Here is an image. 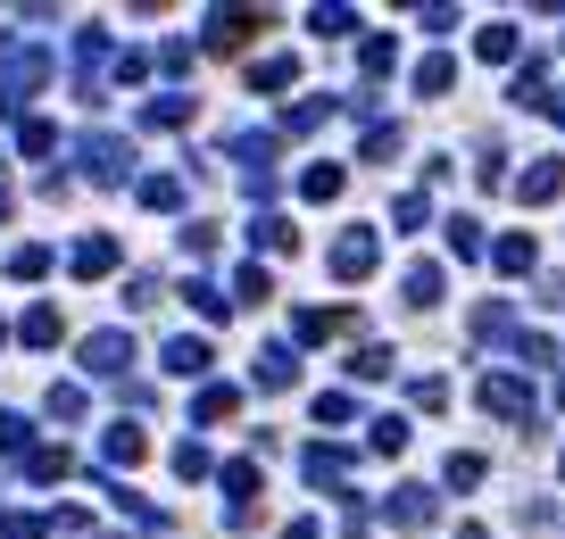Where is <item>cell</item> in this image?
Here are the masks:
<instances>
[{
    "label": "cell",
    "instance_id": "6da1fadb",
    "mask_svg": "<svg viewBox=\"0 0 565 539\" xmlns=\"http://www.w3.org/2000/svg\"><path fill=\"white\" fill-rule=\"evenodd\" d=\"M266 25H275L266 9H217V18H208V50H217V58H233V50H250V42H258Z\"/></svg>",
    "mask_w": 565,
    "mask_h": 539
},
{
    "label": "cell",
    "instance_id": "7a4b0ae2",
    "mask_svg": "<svg viewBox=\"0 0 565 539\" xmlns=\"http://www.w3.org/2000/svg\"><path fill=\"white\" fill-rule=\"evenodd\" d=\"M474 407H483V415H499V424H532V391L516 382V373H483Z\"/></svg>",
    "mask_w": 565,
    "mask_h": 539
},
{
    "label": "cell",
    "instance_id": "3957f363",
    "mask_svg": "<svg viewBox=\"0 0 565 539\" xmlns=\"http://www.w3.org/2000/svg\"><path fill=\"white\" fill-rule=\"evenodd\" d=\"M84 175H92V183H125V167H133V149L117 142V133H84Z\"/></svg>",
    "mask_w": 565,
    "mask_h": 539
},
{
    "label": "cell",
    "instance_id": "277c9868",
    "mask_svg": "<svg viewBox=\"0 0 565 539\" xmlns=\"http://www.w3.org/2000/svg\"><path fill=\"white\" fill-rule=\"evenodd\" d=\"M375 266H383V242H375V233H366V224H358V233H341V242H333V274H341V282H366V274H375Z\"/></svg>",
    "mask_w": 565,
    "mask_h": 539
},
{
    "label": "cell",
    "instance_id": "5b68a950",
    "mask_svg": "<svg viewBox=\"0 0 565 539\" xmlns=\"http://www.w3.org/2000/svg\"><path fill=\"white\" fill-rule=\"evenodd\" d=\"M441 291H450V274H441L433 258H416L408 274H399V299H408L416 316H433V307H441Z\"/></svg>",
    "mask_w": 565,
    "mask_h": 539
},
{
    "label": "cell",
    "instance_id": "8992f818",
    "mask_svg": "<svg viewBox=\"0 0 565 539\" xmlns=\"http://www.w3.org/2000/svg\"><path fill=\"white\" fill-rule=\"evenodd\" d=\"M383 515H391L399 531H424V523L441 515V498H433V490H424V482H408V490H391V506H383Z\"/></svg>",
    "mask_w": 565,
    "mask_h": 539
},
{
    "label": "cell",
    "instance_id": "52a82bcc",
    "mask_svg": "<svg viewBox=\"0 0 565 539\" xmlns=\"http://www.w3.org/2000/svg\"><path fill=\"white\" fill-rule=\"evenodd\" d=\"M557 191H565V158H541V167L516 175V200H524V207H549Z\"/></svg>",
    "mask_w": 565,
    "mask_h": 539
},
{
    "label": "cell",
    "instance_id": "ba28073f",
    "mask_svg": "<svg viewBox=\"0 0 565 539\" xmlns=\"http://www.w3.org/2000/svg\"><path fill=\"white\" fill-rule=\"evenodd\" d=\"M341 191H350V167H333V158H317V167L300 175V200H317V207H333Z\"/></svg>",
    "mask_w": 565,
    "mask_h": 539
},
{
    "label": "cell",
    "instance_id": "9c48e42d",
    "mask_svg": "<svg viewBox=\"0 0 565 539\" xmlns=\"http://www.w3.org/2000/svg\"><path fill=\"white\" fill-rule=\"evenodd\" d=\"M84 366H92V373H125L133 366V340L125 333H92V340H84Z\"/></svg>",
    "mask_w": 565,
    "mask_h": 539
},
{
    "label": "cell",
    "instance_id": "30bf717a",
    "mask_svg": "<svg viewBox=\"0 0 565 539\" xmlns=\"http://www.w3.org/2000/svg\"><path fill=\"white\" fill-rule=\"evenodd\" d=\"M474 340H490V349H524V333H516V316L490 299V307H474Z\"/></svg>",
    "mask_w": 565,
    "mask_h": 539
},
{
    "label": "cell",
    "instance_id": "8fae6325",
    "mask_svg": "<svg viewBox=\"0 0 565 539\" xmlns=\"http://www.w3.org/2000/svg\"><path fill=\"white\" fill-rule=\"evenodd\" d=\"M350 307H308V316H291V340H333V333H350Z\"/></svg>",
    "mask_w": 565,
    "mask_h": 539
},
{
    "label": "cell",
    "instance_id": "7c38bea8",
    "mask_svg": "<svg viewBox=\"0 0 565 539\" xmlns=\"http://www.w3.org/2000/svg\"><path fill=\"white\" fill-rule=\"evenodd\" d=\"M516 109H549V58L541 50L516 67Z\"/></svg>",
    "mask_w": 565,
    "mask_h": 539
},
{
    "label": "cell",
    "instance_id": "4fadbf2b",
    "mask_svg": "<svg viewBox=\"0 0 565 539\" xmlns=\"http://www.w3.org/2000/svg\"><path fill=\"white\" fill-rule=\"evenodd\" d=\"M250 83H258V92H291V83H300V58H291V50L258 58V67H250Z\"/></svg>",
    "mask_w": 565,
    "mask_h": 539
},
{
    "label": "cell",
    "instance_id": "5bb4252c",
    "mask_svg": "<svg viewBox=\"0 0 565 539\" xmlns=\"http://www.w3.org/2000/svg\"><path fill=\"white\" fill-rule=\"evenodd\" d=\"M490 266H499V274H532V266H541V249H532V233H508V242L490 249Z\"/></svg>",
    "mask_w": 565,
    "mask_h": 539
},
{
    "label": "cell",
    "instance_id": "9a60e30c",
    "mask_svg": "<svg viewBox=\"0 0 565 539\" xmlns=\"http://www.w3.org/2000/svg\"><path fill=\"white\" fill-rule=\"evenodd\" d=\"M109 465H142V457H151V440H142V424H109Z\"/></svg>",
    "mask_w": 565,
    "mask_h": 539
},
{
    "label": "cell",
    "instance_id": "2e32d148",
    "mask_svg": "<svg viewBox=\"0 0 565 539\" xmlns=\"http://www.w3.org/2000/svg\"><path fill=\"white\" fill-rule=\"evenodd\" d=\"M399 142H408V133H399L391 116H375V125H366V142H358V158H366V167H383V158H399Z\"/></svg>",
    "mask_w": 565,
    "mask_h": 539
},
{
    "label": "cell",
    "instance_id": "e0dca14e",
    "mask_svg": "<svg viewBox=\"0 0 565 539\" xmlns=\"http://www.w3.org/2000/svg\"><path fill=\"white\" fill-rule=\"evenodd\" d=\"M391 224H399V233H424V224H433V191H399V200H391Z\"/></svg>",
    "mask_w": 565,
    "mask_h": 539
},
{
    "label": "cell",
    "instance_id": "ac0fdd59",
    "mask_svg": "<svg viewBox=\"0 0 565 539\" xmlns=\"http://www.w3.org/2000/svg\"><path fill=\"white\" fill-rule=\"evenodd\" d=\"M250 242H258L266 258H282V249H300V233H291V216H258V224H250Z\"/></svg>",
    "mask_w": 565,
    "mask_h": 539
},
{
    "label": "cell",
    "instance_id": "d6986e66",
    "mask_svg": "<svg viewBox=\"0 0 565 539\" xmlns=\"http://www.w3.org/2000/svg\"><path fill=\"white\" fill-rule=\"evenodd\" d=\"M233 407H242V391H233V382H208V391L191 398V415H200V424H225Z\"/></svg>",
    "mask_w": 565,
    "mask_h": 539
},
{
    "label": "cell",
    "instance_id": "ffe728a7",
    "mask_svg": "<svg viewBox=\"0 0 565 539\" xmlns=\"http://www.w3.org/2000/svg\"><path fill=\"white\" fill-rule=\"evenodd\" d=\"M474 58H483V67H508L516 58V25H483V34H474Z\"/></svg>",
    "mask_w": 565,
    "mask_h": 539
},
{
    "label": "cell",
    "instance_id": "44dd1931",
    "mask_svg": "<svg viewBox=\"0 0 565 539\" xmlns=\"http://www.w3.org/2000/svg\"><path fill=\"white\" fill-rule=\"evenodd\" d=\"M300 473H308L317 490H333L341 473H350V457H341V448H308V457H300Z\"/></svg>",
    "mask_w": 565,
    "mask_h": 539
},
{
    "label": "cell",
    "instance_id": "7402d4cb",
    "mask_svg": "<svg viewBox=\"0 0 565 539\" xmlns=\"http://www.w3.org/2000/svg\"><path fill=\"white\" fill-rule=\"evenodd\" d=\"M399 357L383 349V340H366V349H350V382H383V373H391Z\"/></svg>",
    "mask_w": 565,
    "mask_h": 539
},
{
    "label": "cell",
    "instance_id": "603a6c76",
    "mask_svg": "<svg viewBox=\"0 0 565 539\" xmlns=\"http://www.w3.org/2000/svg\"><path fill=\"white\" fill-rule=\"evenodd\" d=\"M167 373L200 382V373H208V340H167Z\"/></svg>",
    "mask_w": 565,
    "mask_h": 539
},
{
    "label": "cell",
    "instance_id": "cb8c5ba5",
    "mask_svg": "<svg viewBox=\"0 0 565 539\" xmlns=\"http://www.w3.org/2000/svg\"><path fill=\"white\" fill-rule=\"evenodd\" d=\"M291 373H300V357H291V349H258V391H282Z\"/></svg>",
    "mask_w": 565,
    "mask_h": 539
},
{
    "label": "cell",
    "instance_id": "d4e9b609",
    "mask_svg": "<svg viewBox=\"0 0 565 539\" xmlns=\"http://www.w3.org/2000/svg\"><path fill=\"white\" fill-rule=\"evenodd\" d=\"M366 440H375V457H399V448H408V415H375Z\"/></svg>",
    "mask_w": 565,
    "mask_h": 539
},
{
    "label": "cell",
    "instance_id": "484cf974",
    "mask_svg": "<svg viewBox=\"0 0 565 539\" xmlns=\"http://www.w3.org/2000/svg\"><path fill=\"white\" fill-rule=\"evenodd\" d=\"M358 67H366V75H391V67H399V42H391V34H366V42H358Z\"/></svg>",
    "mask_w": 565,
    "mask_h": 539
},
{
    "label": "cell",
    "instance_id": "4316f807",
    "mask_svg": "<svg viewBox=\"0 0 565 539\" xmlns=\"http://www.w3.org/2000/svg\"><path fill=\"white\" fill-rule=\"evenodd\" d=\"M450 83H457V67H450L441 50H424V58H416V92H450Z\"/></svg>",
    "mask_w": 565,
    "mask_h": 539
},
{
    "label": "cell",
    "instance_id": "83f0119b",
    "mask_svg": "<svg viewBox=\"0 0 565 539\" xmlns=\"http://www.w3.org/2000/svg\"><path fill=\"white\" fill-rule=\"evenodd\" d=\"M441 233H450V249H457V258H483V224H474V216H450V224H441Z\"/></svg>",
    "mask_w": 565,
    "mask_h": 539
},
{
    "label": "cell",
    "instance_id": "f1b7e54d",
    "mask_svg": "<svg viewBox=\"0 0 565 539\" xmlns=\"http://www.w3.org/2000/svg\"><path fill=\"white\" fill-rule=\"evenodd\" d=\"M233 299H242V307H258V299H275V274H266V266H242V274H233Z\"/></svg>",
    "mask_w": 565,
    "mask_h": 539
},
{
    "label": "cell",
    "instance_id": "f546056e",
    "mask_svg": "<svg viewBox=\"0 0 565 539\" xmlns=\"http://www.w3.org/2000/svg\"><path fill=\"white\" fill-rule=\"evenodd\" d=\"M142 125H191V92H167V100H151V109H142Z\"/></svg>",
    "mask_w": 565,
    "mask_h": 539
},
{
    "label": "cell",
    "instance_id": "4dcf8cb0",
    "mask_svg": "<svg viewBox=\"0 0 565 539\" xmlns=\"http://www.w3.org/2000/svg\"><path fill=\"white\" fill-rule=\"evenodd\" d=\"M18 340H25V349H51V340H58V307H34V316L18 324Z\"/></svg>",
    "mask_w": 565,
    "mask_h": 539
},
{
    "label": "cell",
    "instance_id": "1f68e13d",
    "mask_svg": "<svg viewBox=\"0 0 565 539\" xmlns=\"http://www.w3.org/2000/svg\"><path fill=\"white\" fill-rule=\"evenodd\" d=\"M67 266H76V274H109V266H117V242H76V258H67Z\"/></svg>",
    "mask_w": 565,
    "mask_h": 539
},
{
    "label": "cell",
    "instance_id": "d6a6232c",
    "mask_svg": "<svg viewBox=\"0 0 565 539\" xmlns=\"http://www.w3.org/2000/svg\"><path fill=\"white\" fill-rule=\"evenodd\" d=\"M333 116V100H300V109H282V133H317Z\"/></svg>",
    "mask_w": 565,
    "mask_h": 539
},
{
    "label": "cell",
    "instance_id": "836d02e7",
    "mask_svg": "<svg viewBox=\"0 0 565 539\" xmlns=\"http://www.w3.org/2000/svg\"><path fill=\"white\" fill-rule=\"evenodd\" d=\"M483 457H474V448H457V457H450V490H483Z\"/></svg>",
    "mask_w": 565,
    "mask_h": 539
},
{
    "label": "cell",
    "instance_id": "e575fe53",
    "mask_svg": "<svg viewBox=\"0 0 565 539\" xmlns=\"http://www.w3.org/2000/svg\"><path fill=\"white\" fill-rule=\"evenodd\" d=\"M184 299H191V307H200V316H208V324H217V316H225V307H233V299H225V291H217V282H184Z\"/></svg>",
    "mask_w": 565,
    "mask_h": 539
},
{
    "label": "cell",
    "instance_id": "d590c367",
    "mask_svg": "<svg viewBox=\"0 0 565 539\" xmlns=\"http://www.w3.org/2000/svg\"><path fill=\"white\" fill-rule=\"evenodd\" d=\"M9 274H18V282H34V274H51V249H42V242H25L18 258H9Z\"/></svg>",
    "mask_w": 565,
    "mask_h": 539
},
{
    "label": "cell",
    "instance_id": "8d00e7d4",
    "mask_svg": "<svg viewBox=\"0 0 565 539\" xmlns=\"http://www.w3.org/2000/svg\"><path fill=\"white\" fill-rule=\"evenodd\" d=\"M142 207H184V183H175V175H151V183H142Z\"/></svg>",
    "mask_w": 565,
    "mask_h": 539
},
{
    "label": "cell",
    "instance_id": "74e56055",
    "mask_svg": "<svg viewBox=\"0 0 565 539\" xmlns=\"http://www.w3.org/2000/svg\"><path fill=\"white\" fill-rule=\"evenodd\" d=\"M408 398H416L424 415H441V407H450V382H433V373H424V382H408Z\"/></svg>",
    "mask_w": 565,
    "mask_h": 539
},
{
    "label": "cell",
    "instance_id": "f35d334b",
    "mask_svg": "<svg viewBox=\"0 0 565 539\" xmlns=\"http://www.w3.org/2000/svg\"><path fill=\"white\" fill-rule=\"evenodd\" d=\"M25 473H34V482H58V473H67V448H34V457H25Z\"/></svg>",
    "mask_w": 565,
    "mask_h": 539
},
{
    "label": "cell",
    "instance_id": "ab89813d",
    "mask_svg": "<svg viewBox=\"0 0 565 539\" xmlns=\"http://www.w3.org/2000/svg\"><path fill=\"white\" fill-rule=\"evenodd\" d=\"M350 415H358V398H350V391H324L317 398V424H350Z\"/></svg>",
    "mask_w": 565,
    "mask_h": 539
},
{
    "label": "cell",
    "instance_id": "60d3db41",
    "mask_svg": "<svg viewBox=\"0 0 565 539\" xmlns=\"http://www.w3.org/2000/svg\"><path fill=\"white\" fill-rule=\"evenodd\" d=\"M51 415H58V424H76V415H84V391H76V382H58V391H51Z\"/></svg>",
    "mask_w": 565,
    "mask_h": 539
},
{
    "label": "cell",
    "instance_id": "b9f144b4",
    "mask_svg": "<svg viewBox=\"0 0 565 539\" xmlns=\"http://www.w3.org/2000/svg\"><path fill=\"white\" fill-rule=\"evenodd\" d=\"M175 473H184V482H200V473H208V448L184 440V448H175Z\"/></svg>",
    "mask_w": 565,
    "mask_h": 539
},
{
    "label": "cell",
    "instance_id": "7bdbcfd3",
    "mask_svg": "<svg viewBox=\"0 0 565 539\" xmlns=\"http://www.w3.org/2000/svg\"><path fill=\"white\" fill-rule=\"evenodd\" d=\"M18 142H25V149H34V158H42V149H51V142H58V133H51V125H42V116H25V125H18Z\"/></svg>",
    "mask_w": 565,
    "mask_h": 539
},
{
    "label": "cell",
    "instance_id": "ee69618b",
    "mask_svg": "<svg viewBox=\"0 0 565 539\" xmlns=\"http://www.w3.org/2000/svg\"><path fill=\"white\" fill-rule=\"evenodd\" d=\"M282 539H324V531H317V523L300 515V523H282Z\"/></svg>",
    "mask_w": 565,
    "mask_h": 539
},
{
    "label": "cell",
    "instance_id": "f6af8a7d",
    "mask_svg": "<svg viewBox=\"0 0 565 539\" xmlns=\"http://www.w3.org/2000/svg\"><path fill=\"white\" fill-rule=\"evenodd\" d=\"M457 539H490V531H483V523H466V531H457Z\"/></svg>",
    "mask_w": 565,
    "mask_h": 539
},
{
    "label": "cell",
    "instance_id": "bcb514c9",
    "mask_svg": "<svg viewBox=\"0 0 565 539\" xmlns=\"http://www.w3.org/2000/svg\"><path fill=\"white\" fill-rule=\"evenodd\" d=\"M549 109H557V133H565V92H557V100H549Z\"/></svg>",
    "mask_w": 565,
    "mask_h": 539
},
{
    "label": "cell",
    "instance_id": "7dc6e473",
    "mask_svg": "<svg viewBox=\"0 0 565 539\" xmlns=\"http://www.w3.org/2000/svg\"><path fill=\"white\" fill-rule=\"evenodd\" d=\"M0 216H9V191H0Z\"/></svg>",
    "mask_w": 565,
    "mask_h": 539
},
{
    "label": "cell",
    "instance_id": "c3c4849f",
    "mask_svg": "<svg viewBox=\"0 0 565 539\" xmlns=\"http://www.w3.org/2000/svg\"><path fill=\"white\" fill-rule=\"evenodd\" d=\"M557 407H565V382H557Z\"/></svg>",
    "mask_w": 565,
    "mask_h": 539
},
{
    "label": "cell",
    "instance_id": "681fc988",
    "mask_svg": "<svg viewBox=\"0 0 565 539\" xmlns=\"http://www.w3.org/2000/svg\"><path fill=\"white\" fill-rule=\"evenodd\" d=\"M557 473H565V457H557Z\"/></svg>",
    "mask_w": 565,
    "mask_h": 539
}]
</instances>
